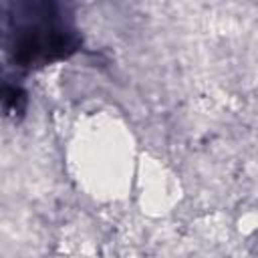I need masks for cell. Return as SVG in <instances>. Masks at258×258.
<instances>
[]
</instances>
